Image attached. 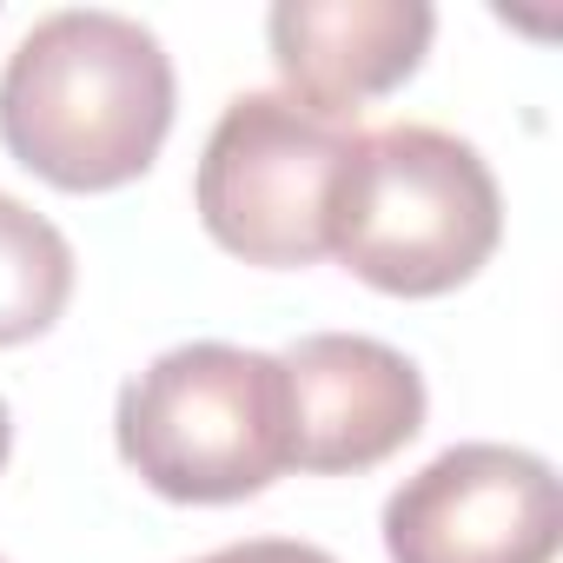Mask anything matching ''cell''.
<instances>
[{
	"label": "cell",
	"mask_w": 563,
	"mask_h": 563,
	"mask_svg": "<svg viewBox=\"0 0 563 563\" xmlns=\"http://www.w3.org/2000/svg\"><path fill=\"white\" fill-rule=\"evenodd\" d=\"M179 80L153 27L113 8H60L0 67V146L60 192H120L153 173Z\"/></svg>",
	"instance_id": "cell-1"
},
{
	"label": "cell",
	"mask_w": 563,
	"mask_h": 563,
	"mask_svg": "<svg viewBox=\"0 0 563 563\" xmlns=\"http://www.w3.org/2000/svg\"><path fill=\"white\" fill-rule=\"evenodd\" d=\"M504 192L484 153L444 126H378L352 140L332 186L325 252L372 292L444 299L490 265Z\"/></svg>",
	"instance_id": "cell-2"
},
{
	"label": "cell",
	"mask_w": 563,
	"mask_h": 563,
	"mask_svg": "<svg viewBox=\"0 0 563 563\" xmlns=\"http://www.w3.org/2000/svg\"><path fill=\"white\" fill-rule=\"evenodd\" d=\"M126 471L166 504H239L292 471V405L272 352L192 339L126 378L113 411Z\"/></svg>",
	"instance_id": "cell-3"
},
{
	"label": "cell",
	"mask_w": 563,
	"mask_h": 563,
	"mask_svg": "<svg viewBox=\"0 0 563 563\" xmlns=\"http://www.w3.org/2000/svg\"><path fill=\"white\" fill-rule=\"evenodd\" d=\"M358 126L299 107L292 93H239L206 133L192 206L219 252L292 272L325 258V219L339 166L352 159Z\"/></svg>",
	"instance_id": "cell-4"
},
{
	"label": "cell",
	"mask_w": 563,
	"mask_h": 563,
	"mask_svg": "<svg viewBox=\"0 0 563 563\" xmlns=\"http://www.w3.org/2000/svg\"><path fill=\"white\" fill-rule=\"evenodd\" d=\"M563 484L523 444H451L385 497L391 563H550Z\"/></svg>",
	"instance_id": "cell-5"
},
{
	"label": "cell",
	"mask_w": 563,
	"mask_h": 563,
	"mask_svg": "<svg viewBox=\"0 0 563 563\" xmlns=\"http://www.w3.org/2000/svg\"><path fill=\"white\" fill-rule=\"evenodd\" d=\"M292 405V464L312 477H358L398 457L431 411L424 372L365 332H306L278 352Z\"/></svg>",
	"instance_id": "cell-6"
},
{
	"label": "cell",
	"mask_w": 563,
	"mask_h": 563,
	"mask_svg": "<svg viewBox=\"0 0 563 563\" xmlns=\"http://www.w3.org/2000/svg\"><path fill=\"white\" fill-rule=\"evenodd\" d=\"M438 14L424 0H278L265 14L272 67L286 93L325 120L398 93L431 54Z\"/></svg>",
	"instance_id": "cell-7"
},
{
	"label": "cell",
	"mask_w": 563,
	"mask_h": 563,
	"mask_svg": "<svg viewBox=\"0 0 563 563\" xmlns=\"http://www.w3.org/2000/svg\"><path fill=\"white\" fill-rule=\"evenodd\" d=\"M74 299V245L27 199L0 192V352L60 325Z\"/></svg>",
	"instance_id": "cell-8"
},
{
	"label": "cell",
	"mask_w": 563,
	"mask_h": 563,
	"mask_svg": "<svg viewBox=\"0 0 563 563\" xmlns=\"http://www.w3.org/2000/svg\"><path fill=\"white\" fill-rule=\"evenodd\" d=\"M192 563H339V556L319 543H299V537H245V543H225V550L192 556Z\"/></svg>",
	"instance_id": "cell-9"
},
{
	"label": "cell",
	"mask_w": 563,
	"mask_h": 563,
	"mask_svg": "<svg viewBox=\"0 0 563 563\" xmlns=\"http://www.w3.org/2000/svg\"><path fill=\"white\" fill-rule=\"evenodd\" d=\"M8 451H14V411H8V398H0V471H8Z\"/></svg>",
	"instance_id": "cell-10"
}]
</instances>
